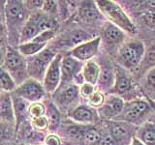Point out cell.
I'll return each mask as SVG.
<instances>
[{"mask_svg": "<svg viewBox=\"0 0 155 145\" xmlns=\"http://www.w3.org/2000/svg\"><path fill=\"white\" fill-rule=\"evenodd\" d=\"M101 12L105 16L108 17L111 21H114L115 24H117L119 27L122 29H125L129 32L135 31V26L130 21L129 18L124 14V12L120 9L119 6H117L113 1H97Z\"/></svg>", "mask_w": 155, "mask_h": 145, "instance_id": "cell-1", "label": "cell"}, {"mask_svg": "<svg viewBox=\"0 0 155 145\" xmlns=\"http://www.w3.org/2000/svg\"><path fill=\"white\" fill-rule=\"evenodd\" d=\"M55 56V52L52 50H50V48L43 50L28 61L26 66L28 74L36 79L41 77L44 74H46L45 71L48 69L47 67L50 66Z\"/></svg>", "mask_w": 155, "mask_h": 145, "instance_id": "cell-2", "label": "cell"}, {"mask_svg": "<svg viewBox=\"0 0 155 145\" xmlns=\"http://www.w3.org/2000/svg\"><path fill=\"white\" fill-rule=\"evenodd\" d=\"M13 92L15 97L36 103L37 101L43 98L45 90H44V87L36 79H30L23 81Z\"/></svg>", "mask_w": 155, "mask_h": 145, "instance_id": "cell-3", "label": "cell"}, {"mask_svg": "<svg viewBox=\"0 0 155 145\" xmlns=\"http://www.w3.org/2000/svg\"><path fill=\"white\" fill-rule=\"evenodd\" d=\"M61 55L57 54L48 67L44 76V90L51 93L58 86L61 79Z\"/></svg>", "mask_w": 155, "mask_h": 145, "instance_id": "cell-4", "label": "cell"}, {"mask_svg": "<svg viewBox=\"0 0 155 145\" xmlns=\"http://www.w3.org/2000/svg\"><path fill=\"white\" fill-rule=\"evenodd\" d=\"M4 65L5 69L10 72V75H15L17 79L21 76H22L23 72L25 71V69H27L21 53H18L11 47H8L6 50Z\"/></svg>", "mask_w": 155, "mask_h": 145, "instance_id": "cell-5", "label": "cell"}, {"mask_svg": "<svg viewBox=\"0 0 155 145\" xmlns=\"http://www.w3.org/2000/svg\"><path fill=\"white\" fill-rule=\"evenodd\" d=\"M143 54V46L140 42H132L121 50V57L129 67L139 64Z\"/></svg>", "mask_w": 155, "mask_h": 145, "instance_id": "cell-6", "label": "cell"}, {"mask_svg": "<svg viewBox=\"0 0 155 145\" xmlns=\"http://www.w3.org/2000/svg\"><path fill=\"white\" fill-rule=\"evenodd\" d=\"M99 44H100V38H96L94 40L81 44V45L75 47L70 52V54L79 61L88 60L92 56L96 54L97 50H98Z\"/></svg>", "mask_w": 155, "mask_h": 145, "instance_id": "cell-7", "label": "cell"}, {"mask_svg": "<svg viewBox=\"0 0 155 145\" xmlns=\"http://www.w3.org/2000/svg\"><path fill=\"white\" fill-rule=\"evenodd\" d=\"M81 62L76 58L66 56L62 61L61 65V79L63 81H69L81 70Z\"/></svg>", "mask_w": 155, "mask_h": 145, "instance_id": "cell-8", "label": "cell"}, {"mask_svg": "<svg viewBox=\"0 0 155 145\" xmlns=\"http://www.w3.org/2000/svg\"><path fill=\"white\" fill-rule=\"evenodd\" d=\"M39 21H40V16H34L28 19V21L23 26L21 35V43H28L32 41L38 34H40V29H39Z\"/></svg>", "mask_w": 155, "mask_h": 145, "instance_id": "cell-9", "label": "cell"}, {"mask_svg": "<svg viewBox=\"0 0 155 145\" xmlns=\"http://www.w3.org/2000/svg\"><path fill=\"white\" fill-rule=\"evenodd\" d=\"M5 13H6L7 21H21L23 18L24 12H23V5L21 1H7L5 4Z\"/></svg>", "mask_w": 155, "mask_h": 145, "instance_id": "cell-10", "label": "cell"}, {"mask_svg": "<svg viewBox=\"0 0 155 145\" xmlns=\"http://www.w3.org/2000/svg\"><path fill=\"white\" fill-rule=\"evenodd\" d=\"M15 116L13 101L7 94L0 97V117L7 121H13Z\"/></svg>", "mask_w": 155, "mask_h": 145, "instance_id": "cell-11", "label": "cell"}, {"mask_svg": "<svg viewBox=\"0 0 155 145\" xmlns=\"http://www.w3.org/2000/svg\"><path fill=\"white\" fill-rule=\"evenodd\" d=\"M100 69L99 66L93 61H89L86 63V65L84 68V76L87 83L91 85L95 84L97 79H99Z\"/></svg>", "mask_w": 155, "mask_h": 145, "instance_id": "cell-12", "label": "cell"}, {"mask_svg": "<svg viewBox=\"0 0 155 145\" xmlns=\"http://www.w3.org/2000/svg\"><path fill=\"white\" fill-rule=\"evenodd\" d=\"M46 44H39V43H34V42H28L21 44L18 46V50L21 52V54L24 56H32L38 54L39 52L43 50V48L45 47Z\"/></svg>", "mask_w": 155, "mask_h": 145, "instance_id": "cell-13", "label": "cell"}, {"mask_svg": "<svg viewBox=\"0 0 155 145\" xmlns=\"http://www.w3.org/2000/svg\"><path fill=\"white\" fill-rule=\"evenodd\" d=\"M0 89L6 92L16 89V81L5 68H0Z\"/></svg>", "mask_w": 155, "mask_h": 145, "instance_id": "cell-14", "label": "cell"}, {"mask_svg": "<svg viewBox=\"0 0 155 145\" xmlns=\"http://www.w3.org/2000/svg\"><path fill=\"white\" fill-rule=\"evenodd\" d=\"M13 105H14V112H15V117H16L18 123L17 126L18 127L21 121L24 118V116L26 114L27 110V104L25 100L18 98V97H13Z\"/></svg>", "mask_w": 155, "mask_h": 145, "instance_id": "cell-15", "label": "cell"}, {"mask_svg": "<svg viewBox=\"0 0 155 145\" xmlns=\"http://www.w3.org/2000/svg\"><path fill=\"white\" fill-rule=\"evenodd\" d=\"M70 116L74 120L79 121V122H91L94 118L93 111L85 108V106H80V108L73 110Z\"/></svg>", "mask_w": 155, "mask_h": 145, "instance_id": "cell-16", "label": "cell"}, {"mask_svg": "<svg viewBox=\"0 0 155 145\" xmlns=\"http://www.w3.org/2000/svg\"><path fill=\"white\" fill-rule=\"evenodd\" d=\"M123 101L117 97H113L110 98L105 104V110L107 114L114 115L116 113H119L123 109Z\"/></svg>", "mask_w": 155, "mask_h": 145, "instance_id": "cell-17", "label": "cell"}, {"mask_svg": "<svg viewBox=\"0 0 155 145\" xmlns=\"http://www.w3.org/2000/svg\"><path fill=\"white\" fill-rule=\"evenodd\" d=\"M104 36L109 43H119L123 39V33L118 27L110 24L105 29Z\"/></svg>", "mask_w": 155, "mask_h": 145, "instance_id": "cell-18", "label": "cell"}, {"mask_svg": "<svg viewBox=\"0 0 155 145\" xmlns=\"http://www.w3.org/2000/svg\"><path fill=\"white\" fill-rule=\"evenodd\" d=\"M79 94V89L75 85H70L61 92L59 96V101L62 105H67L75 101Z\"/></svg>", "mask_w": 155, "mask_h": 145, "instance_id": "cell-19", "label": "cell"}, {"mask_svg": "<svg viewBox=\"0 0 155 145\" xmlns=\"http://www.w3.org/2000/svg\"><path fill=\"white\" fill-rule=\"evenodd\" d=\"M81 17L82 18L86 19V21H96V19L100 18V13L98 12V10L96 9V7L92 4H86L84 6H82L81 11Z\"/></svg>", "mask_w": 155, "mask_h": 145, "instance_id": "cell-20", "label": "cell"}, {"mask_svg": "<svg viewBox=\"0 0 155 145\" xmlns=\"http://www.w3.org/2000/svg\"><path fill=\"white\" fill-rule=\"evenodd\" d=\"M131 87V82L130 79H128L127 76L124 75V72H118V76H117V80L115 82V85H114V92L118 94H122L124 92L128 91Z\"/></svg>", "mask_w": 155, "mask_h": 145, "instance_id": "cell-21", "label": "cell"}, {"mask_svg": "<svg viewBox=\"0 0 155 145\" xmlns=\"http://www.w3.org/2000/svg\"><path fill=\"white\" fill-rule=\"evenodd\" d=\"M142 138L145 145H155V127H148L142 133Z\"/></svg>", "mask_w": 155, "mask_h": 145, "instance_id": "cell-22", "label": "cell"}, {"mask_svg": "<svg viewBox=\"0 0 155 145\" xmlns=\"http://www.w3.org/2000/svg\"><path fill=\"white\" fill-rule=\"evenodd\" d=\"M48 125L51 126V129H53V127H56L57 124L59 123V113L56 110V108L53 105H50L48 108Z\"/></svg>", "mask_w": 155, "mask_h": 145, "instance_id": "cell-23", "label": "cell"}, {"mask_svg": "<svg viewBox=\"0 0 155 145\" xmlns=\"http://www.w3.org/2000/svg\"><path fill=\"white\" fill-rule=\"evenodd\" d=\"M28 112L30 114L33 119L34 118H39L45 115V108L41 103H33L28 108Z\"/></svg>", "mask_w": 155, "mask_h": 145, "instance_id": "cell-24", "label": "cell"}, {"mask_svg": "<svg viewBox=\"0 0 155 145\" xmlns=\"http://www.w3.org/2000/svg\"><path fill=\"white\" fill-rule=\"evenodd\" d=\"M113 72L108 68H105L101 72L99 75V81L101 85L104 86H109L111 82H113Z\"/></svg>", "mask_w": 155, "mask_h": 145, "instance_id": "cell-25", "label": "cell"}, {"mask_svg": "<svg viewBox=\"0 0 155 145\" xmlns=\"http://www.w3.org/2000/svg\"><path fill=\"white\" fill-rule=\"evenodd\" d=\"M87 39H88V35L81 30H78L75 31L71 34V37H70V42L73 45H79L81 43H84L85 42Z\"/></svg>", "mask_w": 155, "mask_h": 145, "instance_id": "cell-26", "label": "cell"}, {"mask_svg": "<svg viewBox=\"0 0 155 145\" xmlns=\"http://www.w3.org/2000/svg\"><path fill=\"white\" fill-rule=\"evenodd\" d=\"M84 137L85 139V141L89 144L97 143V142H99L101 139L100 134L94 129H89V130H87L86 132H84Z\"/></svg>", "mask_w": 155, "mask_h": 145, "instance_id": "cell-27", "label": "cell"}, {"mask_svg": "<svg viewBox=\"0 0 155 145\" xmlns=\"http://www.w3.org/2000/svg\"><path fill=\"white\" fill-rule=\"evenodd\" d=\"M55 26V22L51 21L50 18L40 17V21H39V29H40V33L48 30H52Z\"/></svg>", "mask_w": 155, "mask_h": 145, "instance_id": "cell-28", "label": "cell"}, {"mask_svg": "<svg viewBox=\"0 0 155 145\" xmlns=\"http://www.w3.org/2000/svg\"><path fill=\"white\" fill-rule=\"evenodd\" d=\"M111 137L119 141L127 137V130L122 126H114L111 129Z\"/></svg>", "mask_w": 155, "mask_h": 145, "instance_id": "cell-29", "label": "cell"}, {"mask_svg": "<svg viewBox=\"0 0 155 145\" xmlns=\"http://www.w3.org/2000/svg\"><path fill=\"white\" fill-rule=\"evenodd\" d=\"M53 35H54V32H53V30L44 31V32H41L40 34H38V35L34 38L31 42L39 43V44H46V42H48V40H51V39L53 37Z\"/></svg>", "mask_w": 155, "mask_h": 145, "instance_id": "cell-30", "label": "cell"}, {"mask_svg": "<svg viewBox=\"0 0 155 145\" xmlns=\"http://www.w3.org/2000/svg\"><path fill=\"white\" fill-rule=\"evenodd\" d=\"M32 125L34 128L38 130H45L48 126V120L46 116H42L39 118H34L32 121Z\"/></svg>", "mask_w": 155, "mask_h": 145, "instance_id": "cell-31", "label": "cell"}, {"mask_svg": "<svg viewBox=\"0 0 155 145\" xmlns=\"http://www.w3.org/2000/svg\"><path fill=\"white\" fill-rule=\"evenodd\" d=\"M89 104L93 106H100L104 104V96L99 92H96L89 98Z\"/></svg>", "mask_w": 155, "mask_h": 145, "instance_id": "cell-32", "label": "cell"}, {"mask_svg": "<svg viewBox=\"0 0 155 145\" xmlns=\"http://www.w3.org/2000/svg\"><path fill=\"white\" fill-rule=\"evenodd\" d=\"M131 108H133L139 115H140V114H143L144 111L147 110L148 105L147 103H144V102H135V103H133L132 105H131Z\"/></svg>", "mask_w": 155, "mask_h": 145, "instance_id": "cell-33", "label": "cell"}, {"mask_svg": "<svg viewBox=\"0 0 155 145\" xmlns=\"http://www.w3.org/2000/svg\"><path fill=\"white\" fill-rule=\"evenodd\" d=\"M68 134L75 138H81V137L84 135V132L81 129V127H78V126L69 127V129H68Z\"/></svg>", "mask_w": 155, "mask_h": 145, "instance_id": "cell-34", "label": "cell"}, {"mask_svg": "<svg viewBox=\"0 0 155 145\" xmlns=\"http://www.w3.org/2000/svg\"><path fill=\"white\" fill-rule=\"evenodd\" d=\"M95 93L94 92V88H93V85H91L89 83H85L82 85V87L81 88V94L84 96V97H90Z\"/></svg>", "mask_w": 155, "mask_h": 145, "instance_id": "cell-35", "label": "cell"}, {"mask_svg": "<svg viewBox=\"0 0 155 145\" xmlns=\"http://www.w3.org/2000/svg\"><path fill=\"white\" fill-rule=\"evenodd\" d=\"M143 21L148 26H155V12H147L143 14Z\"/></svg>", "mask_w": 155, "mask_h": 145, "instance_id": "cell-36", "label": "cell"}, {"mask_svg": "<svg viewBox=\"0 0 155 145\" xmlns=\"http://www.w3.org/2000/svg\"><path fill=\"white\" fill-rule=\"evenodd\" d=\"M44 11L53 13L56 9V2L55 1H45L43 5Z\"/></svg>", "mask_w": 155, "mask_h": 145, "instance_id": "cell-37", "label": "cell"}, {"mask_svg": "<svg viewBox=\"0 0 155 145\" xmlns=\"http://www.w3.org/2000/svg\"><path fill=\"white\" fill-rule=\"evenodd\" d=\"M139 114L136 112V111L133 108H129L128 110H126V112L124 113V118L128 121H134L136 118L139 117Z\"/></svg>", "mask_w": 155, "mask_h": 145, "instance_id": "cell-38", "label": "cell"}, {"mask_svg": "<svg viewBox=\"0 0 155 145\" xmlns=\"http://www.w3.org/2000/svg\"><path fill=\"white\" fill-rule=\"evenodd\" d=\"M46 144L47 145H61L59 138L54 134L48 135V137L46 138Z\"/></svg>", "mask_w": 155, "mask_h": 145, "instance_id": "cell-39", "label": "cell"}, {"mask_svg": "<svg viewBox=\"0 0 155 145\" xmlns=\"http://www.w3.org/2000/svg\"><path fill=\"white\" fill-rule=\"evenodd\" d=\"M98 145H114V138L110 135H107V137L100 139Z\"/></svg>", "mask_w": 155, "mask_h": 145, "instance_id": "cell-40", "label": "cell"}, {"mask_svg": "<svg viewBox=\"0 0 155 145\" xmlns=\"http://www.w3.org/2000/svg\"><path fill=\"white\" fill-rule=\"evenodd\" d=\"M147 81L150 85L155 87V69H153L149 72V74L147 76Z\"/></svg>", "mask_w": 155, "mask_h": 145, "instance_id": "cell-41", "label": "cell"}, {"mask_svg": "<svg viewBox=\"0 0 155 145\" xmlns=\"http://www.w3.org/2000/svg\"><path fill=\"white\" fill-rule=\"evenodd\" d=\"M147 58L149 62L155 63V47H153L151 50H148L147 54Z\"/></svg>", "mask_w": 155, "mask_h": 145, "instance_id": "cell-42", "label": "cell"}, {"mask_svg": "<svg viewBox=\"0 0 155 145\" xmlns=\"http://www.w3.org/2000/svg\"><path fill=\"white\" fill-rule=\"evenodd\" d=\"M27 3H30V7H42L44 5V1H39V0H37V1H28Z\"/></svg>", "mask_w": 155, "mask_h": 145, "instance_id": "cell-43", "label": "cell"}, {"mask_svg": "<svg viewBox=\"0 0 155 145\" xmlns=\"http://www.w3.org/2000/svg\"><path fill=\"white\" fill-rule=\"evenodd\" d=\"M5 54H6V52H3L0 50V66H1L5 61Z\"/></svg>", "mask_w": 155, "mask_h": 145, "instance_id": "cell-44", "label": "cell"}, {"mask_svg": "<svg viewBox=\"0 0 155 145\" xmlns=\"http://www.w3.org/2000/svg\"><path fill=\"white\" fill-rule=\"evenodd\" d=\"M4 137H5V130H4V128L0 125V141L3 140Z\"/></svg>", "mask_w": 155, "mask_h": 145, "instance_id": "cell-45", "label": "cell"}, {"mask_svg": "<svg viewBox=\"0 0 155 145\" xmlns=\"http://www.w3.org/2000/svg\"><path fill=\"white\" fill-rule=\"evenodd\" d=\"M147 6L151 8L152 10H155V1H147Z\"/></svg>", "mask_w": 155, "mask_h": 145, "instance_id": "cell-46", "label": "cell"}, {"mask_svg": "<svg viewBox=\"0 0 155 145\" xmlns=\"http://www.w3.org/2000/svg\"><path fill=\"white\" fill-rule=\"evenodd\" d=\"M131 145H144L143 143H142L140 141H139L138 139H133V142Z\"/></svg>", "mask_w": 155, "mask_h": 145, "instance_id": "cell-47", "label": "cell"}, {"mask_svg": "<svg viewBox=\"0 0 155 145\" xmlns=\"http://www.w3.org/2000/svg\"><path fill=\"white\" fill-rule=\"evenodd\" d=\"M4 31H5V28L3 26V24L0 23V37H1L3 34H4Z\"/></svg>", "mask_w": 155, "mask_h": 145, "instance_id": "cell-48", "label": "cell"}, {"mask_svg": "<svg viewBox=\"0 0 155 145\" xmlns=\"http://www.w3.org/2000/svg\"><path fill=\"white\" fill-rule=\"evenodd\" d=\"M2 21V17H1V14H0V23H1Z\"/></svg>", "mask_w": 155, "mask_h": 145, "instance_id": "cell-49", "label": "cell"}, {"mask_svg": "<svg viewBox=\"0 0 155 145\" xmlns=\"http://www.w3.org/2000/svg\"><path fill=\"white\" fill-rule=\"evenodd\" d=\"M0 45H1V40H0Z\"/></svg>", "mask_w": 155, "mask_h": 145, "instance_id": "cell-50", "label": "cell"}]
</instances>
